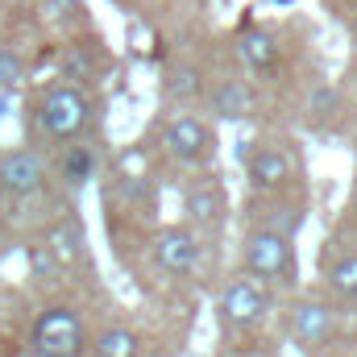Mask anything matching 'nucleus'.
<instances>
[{
  "label": "nucleus",
  "instance_id": "nucleus-2",
  "mask_svg": "<svg viewBox=\"0 0 357 357\" xmlns=\"http://www.w3.org/2000/svg\"><path fill=\"white\" fill-rule=\"evenodd\" d=\"M241 274L258 278L262 287H295L299 282V258H295V241L278 237L266 229H250L241 237Z\"/></svg>",
  "mask_w": 357,
  "mask_h": 357
},
{
  "label": "nucleus",
  "instance_id": "nucleus-3",
  "mask_svg": "<svg viewBox=\"0 0 357 357\" xmlns=\"http://www.w3.org/2000/svg\"><path fill=\"white\" fill-rule=\"evenodd\" d=\"M29 349H33V357H84V349H88L84 316L67 303L42 307L29 328Z\"/></svg>",
  "mask_w": 357,
  "mask_h": 357
},
{
  "label": "nucleus",
  "instance_id": "nucleus-14",
  "mask_svg": "<svg viewBox=\"0 0 357 357\" xmlns=\"http://www.w3.org/2000/svg\"><path fill=\"white\" fill-rule=\"evenodd\" d=\"M59 178H63L71 191L88 187L91 178H96V150H91V146H84V142L63 146V158H59Z\"/></svg>",
  "mask_w": 357,
  "mask_h": 357
},
{
  "label": "nucleus",
  "instance_id": "nucleus-9",
  "mask_svg": "<svg viewBox=\"0 0 357 357\" xmlns=\"http://www.w3.org/2000/svg\"><path fill=\"white\" fill-rule=\"evenodd\" d=\"M183 212H187V225L216 233V229L225 225V216H229V191H225V183H220V178H199V183H191L187 195H183Z\"/></svg>",
  "mask_w": 357,
  "mask_h": 357
},
{
  "label": "nucleus",
  "instance_id": "nucleus-4",
  "mask_svg": "<svg viewBox=\"0 0 357 357\" xmlns=\"http://www.w3.org/2000/svg\"><path fill=\"white\" fill-rule=\"evenodd\" d=\"M162 150H167L175 162H183V167H199V162L212 158L216 137H212V129H208L204 116H195V112H175V116L162 125Z\"/></svg>",
  "mask_w": 357,
  "mask_h": 357
},
{
  "label": "nucleus",
  "instance_id": "nucleus-7",
  "mask_svg": "<svg viewBox=\"0 0 357 357\" xmlns=\"http://www.w3.org/2000/svg\"><path fill=\"white\" fill-rule=\"evenodd\" d=\"M46 187V162L38 150L21 146V150H4L0 154V191L13 199H29Z\"/></svg>",
  "mask_w": 357,
  "mask_h": 357
},
{
  "label": "nucleus",
  "instance_id": "nucleus-19",
  "mask_svg": "<svg viewBox=\"0 0 357 357\" xmlns=\"http://www.w3.org/2000/svg\"><path fill=\"white\" fill-rule=\"evenodd\" d=\"M204 75L195 71V67H187V63H178V67H171V75H167V84H162V91H167V100H175L178 108H187V104H195V100H204Z\"/></svg>",
  "mask_w": 357,
  "mask_h": 357
},
{
  "label": "nucleus",
  "instance_id": "nucleus-5",
  "mask_svg": "<svg viewBox=\"0 0 357 357\" xmlns=\"http://www.w3.org/2000/svg\"><path fill=\"white\" fill-rule=\"evenodd\" d=\"M266 312H270V291L258 278H250V274H237L225 287V295H220V320L229 328H237V333L258 328L266 320Z\"/></svg>",
  "mask_w": 357,
  "mask_h": 357
},
{
  "label": "nucleus",
  "instance_id": "nucleus-17",
  "mask_svg": "<svg viewBox=\"0 0 357 357\" xmlns=\"http://www.w3.org/2000/svg\"><path fill=\"white\" fill-rule=\"evenodd\" d=\"M324 278H328V287H333L337 299L354 303L357 299V250H341V254H333L328 266H324Z\"/></svg>",
  "mask_w": 357,
  "mask_h": 357
},
{
  "label": "nucleus",
  "instance_id": "nucleus-13",
  "mask_svg": "<svg viewBox=\"0 0 357 357\" xmlns=\"http://www.w3.org/2000/svg\"><path fill=\"white\" fill-rule=\"evenodd\" d=\"M250 216H254V229H266V233L291 237V241H295V233L303 229V208L291 204V199H278V195H274L270 204H254Z\"/></svg>",
  "mask_w": 357,
  "mask_h": 357
},
{
  "label": "nucleus",
  "instance_id": "nucleus-10",
  "mask_svg": "<svg viewBox=\"0 0 357 357\" xmlns=\"http://www.w3.org/2000/svg\"><path fill=\"white\" fill-rule=\"evenodd\" d=\"M233 54L250 75H270L278 67V59H282V46H278V38L266 25H241V33L233 42Z\"/></svg>",
  "mask_w": 357,
  "mask_h": 357
},
{
  "label": "nucleus",
  "instance_id": "nucleus-24",
  "mask_svg": "<svg viewBox=\"0 0 357 357\" xmlns=\"http://www.w3.org/2000/svg\"><path fill=\"white\" fill-rule=\"evenodd\" d=\"M274 4H291V0H274Z\"/></svg>",
  "mask_w": 357,
  "mask_h": 357
},
{
  "label": "nucleus",
  "instance_id": "nucleus-25",
  "mask_svg": "<svg viewBox=\"0 0 357 357\" xmlns=\"http://www.w3.org/2000/svg\"><path fill=\"white\" fill-rule=\"evenodd\" d=\"M354 38H357V21H354Z\"/></svg>",
  "mask_w": 357,
  "mask_h": 357
},
{
  "label": "nucleus",
  "instance_id": "nucleus-22",
  "mask_svg": "<svg viewBox=\"0 0 357 357\" xmlns=\"http://www.w3.org/2000/svg\"><path fill=\"white\" fill-rule=\"evenodd\" d=\"M29 270H33V278H59L63 266H59V258L46 250V241H38V245H29Z\"/></svg>",
  "mask_w": 357,
  "mask_h": 357
},
{
  "label": "nucleus",
  "instance_id": "nucleus-21",
  "mask_svg": "<svg viewBox=\"0 0 357 357\" xmlns=\"http://www.w3.org/2000/svg\"><path fill=\"white\" fill-rule=\"evenodd\" d=\"M25 79V54L17 46H0V91H13Z\"/></svg>",
  "mask_w": 357,
  "mask_h": 357
},
{
  "label": "nucleus",
  "instance_id": "nucleus-18",
  "mask_svg": "<svg viewBox=\"0 0 357 357\" xmlns=\"http://www.w3.org/2000/svg\"><path fill=\"white\" fill-rule=\"evenodd\" d=\"M46 250L59 258L63 270H71L79 262V250H84V229H79L75 220H59V225L46 233Z\"/></svg>",
  "mask_w": 357,
  "mask_h": 357
},
{
  "label": "nucleus",
  "instance_id": "nucleus-11",
  "mask_svg": "<svg viewBox=\"0 0 357 357\" xmlns=\"http://www.w3.org/2000/svg\"><path fill=\"white\" fill-rule=\"evenodd\" d=\"M333 333H337V316H333L328 303H320V299H299V303L291 307V337H295L307 354L320 349V345H328Z\"/></svg>",
  "mask_w": 357,
  "mask_h": 357
},
{
  "label": "nucleus",
  "instance_id": "nucleus-6",
  "mask_svg": "<svg viewBox=\"0 0 357 357\" xmlns=\"http://www.w3.org/2000/svg\"><path fill=\"white\" fill-rule=\"evenodd\" d=\"M241 162H245L250 187L262 191V195H278L295 178V154L287 146H278V142H258L250 150V158H241Z\"/></svg>",
  "mask_w": 357,
  "mask_h": 357
},
{
  "label": "nucleus",
  "instance_id": "nucleus-1",
  "mask_svg": "<svg viewBox=\"0 0 357 357\" xmlns=\"http://www.w3.org/2000/svg\"><path fill=\"white\" fill-rule=\"evenodd\" d=\"M96 125V100L79 84H50L33 104V129L38 137H46L50 146H71L84 142L88 129Z\"/></svg>",
  "mask_w": 357,
  "mask_h": 357
},
{
  "label": "nucleus",
  "instance_id": "nucleus-12",
  "mask_svg": "<svg viewBox=\"0 0 357 357\" xmlns=\"http://www.w3.org/2000/svg\"><path fill=\"white\" fill-rule=\"evenodd\" d=\"M204 100L220 121H241L254 112V88L245 79H216L212 88H204Z\"/></svg>",
  "mask_w": 357,
  "mask_h": 357
},
{
  "label": "nucleus",
  "instance_id": "nucleus-20",
  "mask_svg": "<svg viewBox=\"0 0 357 357\" xmlns=\"http://www.w3.org/2000/svg\"><path fill=\"white\" fill-rule=\"evenodd\" d=\"M337 112H341V96H337V88H328V84H324V88H316L312 96H307V104H303V121H307V125H316V129H320V125H328Z\"/></svg>",
  "mask_w": 357,
  "mask_h": 357
},
{
  "label": "nucleus",
  "instance_id": "nucleus-15",
  "mask_svg": "<svg viewBox=\"0 0 357 357\" xmlns=\"http://www.w3.org/2000/svg\"><path fill=\"white\" fill-rule=\"evenodd\" d=\"M59 75H63L67 84H79V88H88L91 79L100 75V59L91 54V46L71 42V46H63V54H59Z\"/></svg>",
  "mask_w": 357,
  "mask_h": 357
},
{
  "label": "nucleus",
  "instance_id": "nucleus-23",
  "mask_svg": "<svg viewBox=\"0 0 357 357\" xmlns=\"http://www.w3.org/2000/svg\"><path fill=\"white\" fill-rule=\"evenodd\" d=\"M38 4H42V13L54 17V21H63V17H71V13L84 8V0H38Z\"/></svg>",
  "mask_w": 357,
  "mask_h": 357
},
{
  "label": "nucleus",
  "instance_id": "nucleus-8",
  "mask_svg": "<svg viewBox=\"0 0 357 357\" xmlns=\"http://www.w3.org/2000/svg\"><path fill=\"white\" fill-rule=\"evenodd\" d=\"M154 262L158 270H167L171 278H187L199 266V237L191 225H167L154 237Z\"/></svg>",
  "mask_w": 357,
  "mask_h": 357
},
{
  "label": "nucleus",
  "instance_id": "nucleus-16",
  "mask_svg": "<svg viewBox=\"0 0 357 357\" xmlns=\"http://www.w3.org/2000/svg\"><path fill=\"white\" fill-rule=\"evenodd\" d=\"M88 349H91V357H137L142 354V341H137L133 328H125V324H108V328L96 333V341H91Z\"/></svg>",
  "mask_w": 357,
  "mask_h": 357
}]
</instances>
